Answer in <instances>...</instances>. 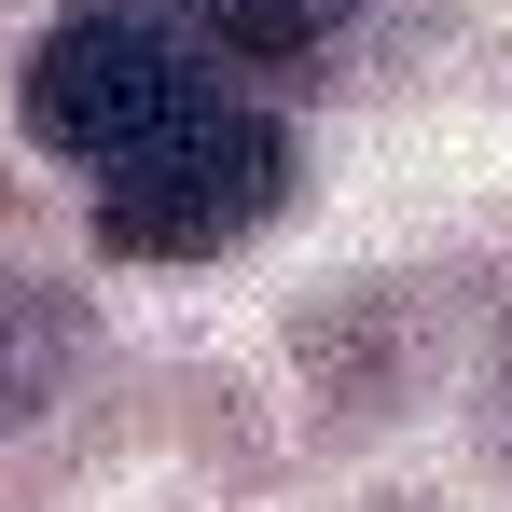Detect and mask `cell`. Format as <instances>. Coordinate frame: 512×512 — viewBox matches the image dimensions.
I'll return each mask as SVG.
<instances>
[{
    "label": "cell",
    "instance_id": "6da1fadb",
    "mask_svg": "<svg viewBox=\"0 0 512 512\" xmlns=\"http://www.w3.org/2000/svg\"><path fill=\"white\" fill-rule=\"evenodd\" d=\"M14 97H28V139L84 167L97 236L125 263H194V250L250 236L291 194V139L208 56H180L167 28H139L111 0L70 14V28H42V56H28Z\"/></svg>",
    "mask_w": 512,
    "mask_h": 512
},
{
    "label": "cell",
    "instance_id": "7a4b0ae2",
    "mask_svg": "<svg viewBox=\"0 0 512 512\" xmlns=\"http://www.w3.org/2000/svg\"><path fill=\"white\" fill-rule=\"evenodd\" d=\"M111 14L167 28L180 56H208V70L236 84V70H319V56L346 42L360 0H111Z\"/></svg>",
    "mask_w": 512,
    "mask_h": 512
},
{
    "label": "cell",
    "instance_id": "3957f363",
    "mask_svg": "<svg viewBox=\"0 0 512 512\" xmlns=\"http://www.w3.org/2000/svg\"><path fill=\"white\" fill-rule=\"evenodd\" d=\"M70 346H84V319H70L56 291H42V305H28V291H0V416H14V402H42Z\"/></svg>",
    "mask_w": 512,
    "mask_h": 512
}]
</instances>
